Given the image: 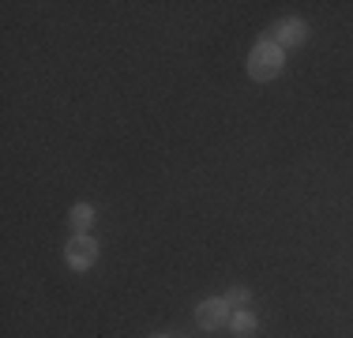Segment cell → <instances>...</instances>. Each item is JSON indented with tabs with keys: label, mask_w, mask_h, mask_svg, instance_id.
<instances>
[{
	"label": "cell",
	"mask_w": 353,
	"mask_h": 338,
	"mask_svg": "<svg viewBox=\"0 0 353 338\" xmlns=\"http://www.w3.org/2000/svg\"><path fill=\"white\" fill-rule=\"evenodd\" d=\"M279 72H282V49L274 46L271 38L259 41V46L252 49V57H248V75L263 83V79H274Z\"/></svg>",
	"instance_id": "1"
},
{
	"label": "cell",
	"mask_w": 353,
	"mask_h": 338,
	"mask_svg": "<svg viewBox=\"0 0 353 338\" xmlns=\"http://www.w3.org/2000/svg\"><path fill=\"white\" fill-rule=\"evenodd\" d=\"M64 259H68V267H75V270H87L98 259V244L90 241L87 233H79L68 248H64Z\"/></svg>",
	"instance_id": "2"
},
{
	"label": "cell",
	"mask_w": 353,
	"mask_h": 338,
	"mask_svg": "<svg viewBox=\"0 0 353 338\" xmlns=\"http://www.w3.org/2000/svg\"><path fill=\"white\" fill-rule=\"evenodd\" d=\"M305 23H301V19H282L279 23V27H274L271 30V41H274V46H301V41H305Z\"/></svg>",
	"instance_id": "3"
},
{
	"label": "cell",
	"mask_w": 353,
	"mask_h": 338,
	"mask_svg": "<svg viewBox=\"0 0 353 338\" xmlns=\"http://www.w3.org/2000/svg\"><path fill=\"white\" fill-rule=\"evenodd\" d=\"M199 324H203L207 331L230 324V304H225V297H222V301H203V304H199Z\"/></svg>",
	"instance_id": "4"
},
{
	"label": "cell",
	"mask_w": 353,
	"mask_h": 338,
	"mask_svg": "<svg viewBox=\"0 0 353 338\" xmlns=\"http://www.w3.org/2000/svg\"><path fill=\"white\" fill-rule=\"evenodd\" d=\"M230 324H233V331H237V335H252V331H256V316H252V312H245V308L233 312Z\"/></svg>",
	"instance_id": "5"
},
{
	"label": "cell",
	"mask_w": 353,
	"mask_h": 338,
	"mask_svg": "<svg viewBox=\"0 0 353 338\" xmlns=\"http://www.w3.org/2000/svg\"><path fill=\"white\" fill-rule=\"evenodd\" d=\"M90 222H94V210H90L87 203H75V207H72V226H75L79 233H87Z\"/></svg>",
	"instance_id": "6"
},
{
	"label": "cell",
	"mask_w": 353,
	"mask_h": 338,
	"mask_svg": "<svg viewBox=\"0 0 353 338\" xmlns=\"http://www.w3.org/2000/svg\"><path fill=\"white\" fill-rule=\"evenodd\" d=\"M225 304H248V290H230V297H225Z\"/></svg>",
	"instance_id": "7"
}]
</instances>
